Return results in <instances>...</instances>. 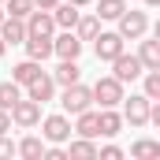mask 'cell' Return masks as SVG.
Masks as SVG:
<instances>
[{
  "label": "cell",
  "mask_w": 160,
  "mask_h": 160,
  "mask_svg": "<svg viewBox=\"0 0 160 160\" xmlns=\"http://www.w3.org/2000/svg\"><path fill=\"white\" fill-rule=\"evenodd\" d=\"M41 138L48 142V145H67L71 138H75V123L67 112H52V116H45L41 119Z\"/></svg>",
  "instance_id": "6da1fadb"
},
{
  "label": "cell",
  "mask_w": 160,
  "mask_h": 160,
  "mask_svg": "<svg viewBox=\"0 0 160 160\" xmlns=\"http://www.w3.org/2000/svg\"><path fill=\"white\" fill-rule=\"evenodd\" d=\"M123 97H127V86H123L116 75H101V78L93 82V101H97V108H119Z\"/></svg>",
  "instance_id": "7a4b0ae2"
},
{
  "label": "cell",
  "mask_w": 160,
  "mask_h": 160,
  "mask_svg": "<svg viewBox=\"0 0 160 160\" xmlns=\"http://www.w3.org/2000/svg\"><path fill=\"white\" fill-rule=\"evenodd\" d=\"M97 101H93V86H86V82H75V86H63V93H60V108L67 112V116H78L86 108H93Z\"/></svg>",
  "instance_id": "3957f363"
},
{
  "label": "cell",
  "mask_w": 160,
  "mask_h": 160,
  "mask_svg": "<svg viewBox=\"0 0 160 160\" xmlns=\"http://www.w3.org/2000/svg\"><path fill=\"white\" fill-rule=\"evenodd\" d=\"M149 112H153V101L145 97V93H130V97H123V119L127 127H149Z\"/></svg>",
  "instance_id": "277c9868"
},
{
  "label": "cell",
  "mask_w": 160,
  "mask_h": 160,
  "mask_svg": "<svg viewBox=\"0 0 160 160\" xmlns=\"http://www.w3.org/2000/svg\"><path fill=\"white\" fill-rule=\"evenodd\" d=\"M93 52H97L101 63H112L119 52H127V38H123L119 30H101V34L93 38Z\"/></svg>",
  "instance_id": "5b68a950"
},
{
  "label": "cell",
  "mask_w": 160,
  "mask_h": 160,
  "mask_svg": "<svg viewBox=\"0 0 160 160\" xmlns=\"http://www.w3.org/2000/svg\"><path fill=\"white\" fill-rule=\"evenodd\" d=\"M116 30H119L127 41H142L149 34V15L145 11H134V8H127L119 19H116Z\"/></svg>",
  "instance_id": "8992f818"
},
{
  "label": "cell",
  "mask_w": 160,
  "mask_h": 160,
  "mask_svg": "<svg viewBox=\"0 0 160 160\" xmlns=\"http://www.w3.org/2000/svg\"><path fill=\"white\" fill-rule=\"evenodd\" d=\"M41 108H45L41 101H34V97H22V101L11 108V123H15L19 130H34V127H41V119H45V116H41Z\"/></svg>",
  "instance_id": "52a82bcc"
},
{
  "label": "cell",
  "mask_w": 160,
  "mask_h": 160,
  "mask_svg": "<svg viewBox=\"0 0 160 160\" xmlns=\"http://www.w3.org/2000/svg\"><path fill=\"white\" fill-rule=\"evenodd\" d=\"M112 75L127 86V82H134V78H142V75H145V63H142V56H138V52H119V56L112 60Z\"/></svg>",
  "instance_id": "ba28073f"
},
{
  "label": "cell",
  "mask_w": 160,
  "mask_h": 160,
  "mask_svg": "<svg viewBox=\"0 0 160 160\" xmlns=\"http://www.w3.org/2000/svg\"><path fill=\"white\" fill-rule=\"evenodd\" d=\"M56 89H60V86H56V78H52V71H41L38 78L26 86V97H34V101H41V104H52V101H56Z\"/></svg>",
  "instance_id": "9c48e42d"
},
{
  "label": "cell",
  "mask_w": 160,
  "mask_h": 160,
  "mask_svg": "<svg viewBox=\"0 0 160 160\" xmlns=\"http://www.w3.org/2000/svg\"><path fill=\"white\" fill-rule=\"evenodd\" d=\"M26 30L34 34V38H56V15L52 11H41V8H34L30 11V19H26Z\"/></svg>",
  "instance_id": "30bf717a"
},
{
  "label": "cell",
  "mask_w": 160,
  "mask_h": 160,
  "mask_svg": "<svg viewBox=\"0 0 160 160\" xmlns=\"http://www.w3.org/2000/svg\"><path fill=\"white\" fill-rule=\"evenodd\" d=\"M52 45H56V56H60V60H78L86 41H82L75 30H60V34L52 38Z\"/></svg>",
  "instance_id": "8fae6325"
},
{
  "label": "cell",
  "mask_w": 160,
  "mask_h": 160,
  "mask_svg": "<svg viewBox=\"0 0 160 160\" xmlns=\"http://www.w3.org/2000/svg\"><path fill=\"white\" fill-rule=\"evenodd\" d=\"M75 134L78 138H101V108L93 112V108H86L75 116Z\"/></svg>",
  "instance_id": "7c38bea8"
},
{
  "label": "cell",
  "mask_w": 160,
  "mask_h": 160,
  "mask_svg": "<svg viewBox=\"0 0 160 160\" xmlns=\"http://www.w3.org/2000/svg\"><path fill=\"white\" fill-rule=\"evenodd\" d=\"M0 38L8 41V45H22V41L30 38V30H26V19H15V15H8V19L0 22Z\"/></svg>",
  "instance_id": "4fadbf2b"
},
{
  "label": "cell",
  "mask_w": 160,
  "mask_h": 160,
  "mask_svg": "<svg viewBox=\"0 0 160 160\" xmlns=\"http://www.w3.org/2000/svg\"><path fill=\"white\" fill-rule=\"evenodd\" d=\"M67 157H75V160H97L101 157V145H97L93 138H78V134H75V138L67 142Z\"/></svg>",
  "instance_id": "5bb4252c"
},
{
  "label": "cell",
  "mask_w": 160,
  "mask_h": 160,
  "mask_svg": "<svg viewBox=\"0 0 160 160\" xmlns=\"http://www.w3.org/2000/svg\"><path fill=\"white\" fill-rule=\"evenodd\" d=\"M52 15H56V26H60V30H75L78 19H82V8H78V4H71V0H60Z\"/></svg>",
  "instance_id": "9a60e30c"
},
{
  "label": "cell",
  "mask_w": 160,
  "mask_h": 160,
  "mask_svg": "<svg viewBox=\"0 0 160 160\" xmlns=\"http://www.w3.org/2000/svg\"><path fill=\"white\" fill-rule=\"evenodd\" d=\"M41 71H45V67H41V60H30V56H26V60H19V63L11 67V78H15L19 86H22V89H26V86L38 78Z\"/></svg>",
  "instance_id": "2e32d148"
},
{
  "label": "cell",
  "mask_w": 160,
  "mask_h": 160,
  "mask_svg": "<svg viewBox=\"0 0 160 160\" xmlns=\"http://www.w3.org/2000/svg\"><path fill=\"white\" fill-rule=\"evenodd\" d=\"M52 78H56V86L63 89V86H75V82H82V67L78 60H60L56 63V71H52Z\"/></svg>",
  "instance_id": "e0dca14e"
},
{
  "label": "cell",
  "mask_w": 160,
  "mask_h": 160,
  "mask_svg": "<svg viewBox=\"0 0 160 160\" xmlns=\"http://www.w3.org/2000/svg\"><path fill=\"white\" fill-rule=\"evenodd\" d=\"M22 48H26V56H30V60H41V63H45L48 56H56L52 38H34V34H30V38L22 41Z\"/></svg>",
  "instance_id": "ac0fdd59"
},
{
  "label": "cell",
  "mask_w": 160,
  "mask_h": 160,
  "mask_svg": "<svg viewBox=\"0 0 160 160\" xmlns=\"http://www.w3.org/2000/svg\"><path fill=\"white\" fill-rule=\"evenodd\" d=\"M138 56H142L145 71H160V38H142L138 41Z\"/></svg>",
  "instance_id": "d6986e66"
},
{
  "label": "cell",
  "mask_w": 160,
  "mask_h": 160,
  "mask_svg": "<svg viewBox=\"0 0 160 160\" xmlns=\"http://www.w3.org/2000/svg\"><path fill=\"white\" fill-rule=\"evenodd\" d=\"M123 127H127L123 112H116V108H101V138H116Z\"/></svg>",
  "instance_id": "ffe728a7"
},
{
  "label": "cell",
  "mask_w": 160,
  "mask_h": 160,
  "mask_svg": "<svg viewBox=\"0 0 160 160\" xmlns=\"http://www.w3.org/2000/svg\"><path fill=\"white\" fill-rule=\"evenodd\" d=\"M22 97H26V89H22V86H19L15 78L0 82V108H8V112H11V108L22 101Z\"/></svg>",
  "instance_id": "44dd1931"
},
{
  "label": "cell",
  "mask_w": 160,
  "mask_h": 160,
  "mask_svg": "<svg viewBox=\"0 0 160 160\" xmlns=\"http://www.w3.org/2000/svg\"><path fill=\"white\" fill-rule=\"evenodd\" d=\"M45 149H48V142L38 138V134H26V138L19 142V157H26V160H41V157H45Z\"/></svg>",
  "instance_id": "7402d4cb"
},
{
  "label": "cell",
  "mask_w": 160,
  "mask_h": 160,
  "mask_svg": "<svg viewBox=\"0 0 160 160\" xmlns=\"http://www.w3.org/2000/svg\"><path fill=\"white\" fill-rule=\"evenodd\" d=\"M130 157L134 160H160V142L157 138H138L130 145Z\"/></svg>",
  "instance_id": "603a6c76"
},
{
  "label": "cell",
  "mask_w": 160,
  "mask_h": 160,
  "mask_svg": "<svg viewBox=\"0 0 160 160\" xmlns=\"http://www.w3.org/2000/svg\"><path fill=\"white\" fill-rule=\"evenodd\" d=\"M123 11H127V0H97V15H101V22H116Z\"/></svg>",
  "instance_id": "cb8c5ba5"
},
{
  "label": "cell",
  "mask_w": 160,
  "mask_h": 160,
  "mask_svg": "<svg viewBox=\"0 0 160 160\" xmlns=\"http://www.w3.org/2000/svg\"><path fill=\"white\" fill-rule=\"evenodd\" d=\"M75 34H78L82 41H93L97 34H101V15H97V11H93V15H82L78 26H75Z\"/></svg>",
  "instance_id": "d4e9b609"
},
{
  "label": "cell",
  "mask_w": 160,
  "mask_h": 160,
  "mask_svg": "<svg viewBox=\"0 0 160 160\" xmlns=\"http://www.w3.org/2000/svg\"><path fill=\"white\" fill-rule=\"evenodd\" d=\"M4 8H8V15H15V19H30V11L38 8V0H4Z\"/></svg>",
  "instance_id": "484cf974"
},
{
  "label": "cell",
  "mask_w": 160,
  "mask_h": 160,
  "mask_svg": "<svg viewBox=\"0 0 160 160\" xmlns=\"http://www.w3.org/2000/svg\"><path fill=\"white\" fill-rule=\"evenodd\" d=\"M142 93L149 101H160V71H145L142 75Z\"/></svg>",
  "instance_id": "4316f807"
},
{
  "label": "cell",
  "mask_w": 160,
  "mask_h": 160,
  "mask_svg": "<svg viewBox=\"0 0 160 160\" xmlns=\"http://www.w3.org/2000/svg\"><path fill=\"white\" fill-rule=\"evenodd\" d=\"M19 153V142H11L8 134H0V157H15Z\"/></svg>",
  "instance_id": "83f0119b"
},
{
  "label": "cell",
  "mask_w": 160,
  "mask_h": 160,
  "mask_svg": "<svg viewBox=\"0 0 160 160\" xmlns=\"http://www.w3.org/2000/svg\"><path fill=\"white\" fill-rule=\"evenodd\" d=\"M97 160H123V149L119 145H101V157Z\"/></svg>",
  "instance_id": "f1b7e54d"
},
{
  "label": "cell",
  "mask_w": 160,
  "mask_h": 160,
  "mask_svg": "<svg viewBox=\"0 0 160 160\" xmlns=\"http://www.w3.org/2000/svg\"><path fill=\"white\" fill-rule=\"evenodd\" d=\"M45 160H71V157H67L63 145H48V149H45Z\"/></svg>",
  "instance_id": "f546056e"
},
{
  "label": "cell",
  "mask_w": 160,
  "mask_h": 160,
  "mask_svg": "<svg viewBox=\"0 0 160 160\" xmlns=\"http://www.w3.org/2000/svg\"><path fill=\"white\" fill-rule=\"evenodd\" d=\"M8 130H11V112L0 108V134H8Z\"/></svg>",
  "instance_id": "4dcf8cb0"
},
{
  "label": "cell",
  "mask_w": 160,
  "mask_h": 160,
  "mask_svg": "<svg viewBox=\"0 0 160 160\" xmlns=\"http://www.w3.org/2000/svg\"><path fill=\"white\" fill-rule=\"evenodd\" d=\"M149 123L160 130V101H153V112H149Z\"/></svg>",
  "instance_id": "1f68e13d"
},
{
  "label": "cell",
  "mask_w": 160,
  "mask_h": 160,
  "mask_svg": "<svg viewBox=\"0 0 160 160\" xmlns=\"http://www.w3.org/2000/svg\"><path fill=\"white\" fill-rule=\"evenodd\" d=\"M56 4H60V0H38V8H41V11H56Z\"/></svg>",
  "instance_id": "d6a6232c"
},
{
  "label": "cell",
  "mask_w": 160,
  "mask_h": 160,
  "mask_svg": "<svg viewBox=\"0 0 160 160\" xmlns=\"http://www.w3.org/2000/svg\"><path fill=\"white\" fill-rule=\"evenodd\" d=\"M149 30H153V38H160V19H157V22H149Z\"/></svg>",
  "instance_id": "836d02e7"
},
{
  "label": "cell",
  "mask_w": 160,
  "mask_h": 160,
  "mask_svg": "<svg viewBox=\"0 0 160 160\" xmlns=\"http://www.w3.org/2000/svg\"><path fill=\"white\" fill-rule=\"evenodd\" d=\"M71 4H78V8H89V4H97V0H71Z\"/></svg>",
  "instance_id": "e575fe53"
},
{
  "label": "cell",
  "mask_w": 160,
  "mask_h": 160,
  "mask_svg": "<svg viewBox=\"0 0 160 160\" xmlns=\"http://www.w3.org/2000/svg\"><path fill=\"white\" fill-rule=\"evenodd\" d=\"M4 52H8V41H4V38H0V60H4Z\"/></svg>",
  "instance_id": "d590c367"
},
{
  "label": "cell",
  "mask_w": 160,
  "mask_h": 160,
  "mask_svg": "<svg viewBox=\"0 0 160 160\" xmlns=\"http://www.w3.org/2000/svg\"><path fill=\"white\" fill-rule=\"evenodd\" d=\"M4 19H8V8H4V4H0V22H4Z\"/></svg>",
  "instance_id": "8d00e7d4"
},
{
  "label": "cell",
  "mask_w": 160,
  "mask_h": 160,
  "mask_svg": "<svg viewBox=\"0 0 160 160\" xmlns=\"http://www.w3.org/2000/svg\"><path fill=\"white\" fill-rule=\"evenodd\" d=\"M145 4H149V8H160V0H145Z\"/></svg>",
  "instance_id": "74e56055"
},
{
  "label": "cell",
  "mask_w": 160,
  "mask_h": 160,
  "mask_svg": "<svg viewBox=\"0 0 160 160\" xmlns=\"http://www.w3.org/2000/svg\"><path fill=\"white\" fill-rule=\"evenodd\" d=\"M0 4H4V0H0Z\"/></svg>",
  "instance_id": "f35d334b"
}]
</instances>
